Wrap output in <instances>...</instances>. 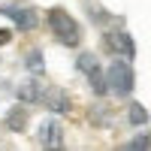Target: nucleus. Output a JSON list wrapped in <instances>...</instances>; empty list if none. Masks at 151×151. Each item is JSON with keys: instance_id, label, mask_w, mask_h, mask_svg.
Segmentation results:
<instances>
[{"instance_id": "nucleus-10", "label": "nucleus", "mask_w": 151, "mask_h": 151, "mask_svg": "<svg viewBox=\"0 0 151 151\" xmlns=\"http://www.w3.org/2000/svg\"><path fill=\"white\" fill-rule=\"evenodd\" d=\"M118 151H151V136L148 133H139L133 142H127V145H121Z\"/></svg>"}, {"instance_id": "nucleus-14", "label": "nucleus", "mask_w": 151, "mask_h": 151, "mask_svg": "<svg viewBox=\"0 0 151 151\" xmlns=\"http://www.w3.org/2000/svg\"><path fill=\"white\" fill-rule=\"evenodd\" d=\"M45 151H64V148H45Z\"/></svg>"}, {"instance_id": "nucleus-5", "label": "nucleus", "mask_w": 151, "mask_h": 151, "mask_svg": "<svg viewBox=\"0 0 151 151\" xmlns=\"http://www.w3.org/2000/svg\"><path fill=\"white\" fill-rule=\"evenodd\" d=\"M40 142H42V148H64V130H60L58 121L40 124Z\"/></svg>"}, {"instance_id": "nucleus-8", "label": "nucleus", "mask_w": 151, "mask_h": 151, "mask_svg": "<svg viewBox=\"0 0 151 151\" xmlns=\"http://www.w3.org/2000/svg\"><path fill=\"white\" fill-rule=\"evenodd\" d=\"M42 97H45V85L33 82V79L18 88V100H24V103H42Z\"/></svg>"}, {"instance_id": "nucleus-9", "label": "nucleus", "mask_w": 151, "mask_h": 151, "mask_svg": "<svg viewBox=\"0 0 151 151\" xmlns=\"http://www.w3.org/2000/svg\"><path fill=\"white\" fill-rule=\"evenodd\" d=\"M24 124H27V112H24L21 106H15V109L6 115V127H9V130H21Z\"/></svg>"}, {"instance_id": "nucleus-13", "label": "nucleus", "mask_w": 151, "mask_h": 151, "mask_svg": "<svg viewBox=\"0 0 151 151\" xmlns=\"http://www.w3.org/2000/svg\"><path fill=\"white\" fill-rule=\"evenodd\" d=\"M9 40H12V33H9V30H0V45H6Z\"/></svg>"}, {"instance_id": "nucleus-4", "label": "nucleus", "mask_w": 151, "mask_h": 151, "mask_svg": "<svg viewBox=\"0 0 151 151\" xmlns=\"http://www.w3.org/2000/svg\"><path fill=\"white\" fill-rule=\"evenodd\" d=\"M103 42H106V48L115 58H133L136 55V45H133V40H130V33H124V30H109L106 36H103Z\"/></svg>"}, {"instance_id": "nucleus-2", "label": "nucleus", "mask_w": 151, "mask_h": 151, "mask_svg": "<svg viewBox=\"0 0 151 151\" xmlns=\"http://www.w3.org/2000/svg\"><path fill=\"white\" fill-rule=\"evenodd\" d=\"M109 79V91L118 94V97H130L133 94V85H136V76H133V67L127 64V58H118L112 60V67L106 73Z\"/></svg>"}, {"instance_id": "nucleus-7", "label": "nucleus", "mask_w": 151, "mask_h": 151, "mask_svg": "<svg viewBox=\"0 0 151 151\" xmlns=\"http://www.w3.org/2000/svg\"><path fill=\"white\" fill-rule=\"evenodd\" d=\"M42 103L48 106V109H52V112H60V115H64V112H70V97L64 94V91H55V88H52V91H48V88H45V97H42Z\"/></svg>"}, {"instance_id": "nucleus-1", "label": "nucleus", "mask_w": 151, "mask_h": 151, "mask_svg": "<svg viewBox=\"0 0 151 151\" xmlns=\"http://www.w3.org/2000/svg\"><path fill=\"white\" fill-rule=\"evenodd\" d=\"M48 27H52V33L64 45H79V40H82V30H79V24H76V18L70 12H64V9L48 12Z\"/></svg>"}, {"instance_id": "nucleus-12", "label": "nucleus", "mask_w": 151, "mask_h": 151, "mask_svg": "<svg viewBox=\"0 0 151 151\" xmlns=\"http://www.w3.org/2000/svg\"><path fill=\"white\" fill-rule=\"evenodd\" d=\"M24 64H27V70H30V73H42V55H40V52H30Z\"/></svg>"}, {"instance_id": "nucleus-3", "label": "nucleus", "mask_w": 151, "mask_h": 151, "mask_svg": "<svg viewBox=\"0 0 151 151\" xmlns=\"http://www.w3.org/2000/svg\"><path fill=\"white\" fill-rule=\"evenodd\" d=\"M79 70L88 76V82H91L94 94L103 97V94L109 91V79L103 76V70H100V64H97V58H94V55H82V58H79Z\"/></svg>"}, {"instance_id": "nucleus-6", "label": "nucleus", "mask_w": 151, "mask_h": 151, "mask_svg": "<svg viewBox=\"0 0 151 151\" xmlns=\"http://www.w3.org/2000/svg\"><path fill=\"white\" fill-rule=\"evenodd\" d=\"M3 15H9L12 21L18 24L21 30H33L36 27V15H33V9H21V6H6L3 9Z\"/></svg>"}, {"instance_id": "nucleus-11", "label": "nucleus", "mask_w": 151, "mask_h": 151, "mask_svg": "<svg viewBox=\"0 0 151 151\" xmlns=\"http://www.w3.org/2000/svg\"><path fill=\"white\" fill-rule=\"evenodd\" d=\"M127 118H130V124H136V127H139V124H145V121H148V112H145V106H142V103H133V106H130V112H127Z\"/></svg>"}]
</instances>
